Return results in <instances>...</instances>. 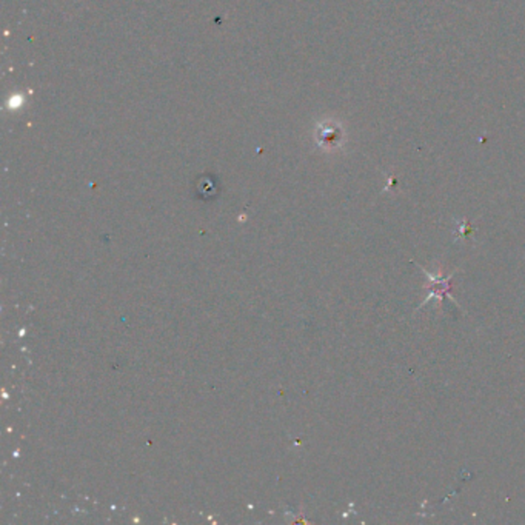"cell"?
Listing matches in <instances>:
<instances>
[{"instance_id":"6da1fadb","label":"cell","mask_w":525,"mask_h":525,"mask_svg":"<svg viewBox=\"0 0 525 525\" xmlns=\"http://www.w3.org/2000/svg\"><path fill=\"white\" fill-rule=\"evenodd\" d=\"M456 230L459 231L461 237H465L467 234H470L473 231V227L470 223H467V222H459V228H456Z\"/></svg>"}]
</instances>
